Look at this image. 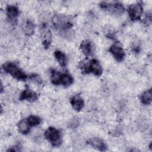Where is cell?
<instances>
[{"instance_id":"obj_2","label":"cell","mask_w":152,"mask_h":152,"mask_svg":"<svg viewBox=\"0 0 152 152\" xmlns=\"http://www.w3.org/2000/svg\"><path fill=\"white\" fill-rule=\"evenodd\" d=\"M50 81L54 85H62L68 87L71 85L74 81L72 75L67 72L61 73L54 69L50 70Z\"/></svg>"},{"instance_id":"obj_16","label":"cell","mask_w":152,"mask_h":152,"mask_svg":"<svg viewBox=\"0 0 152 152\" xmlns=\"http://www.w3.org/2000/svg\"><path fill=\"white\" fill-rule=\"evenodd\" d=\"M54 56L61 66L65 67L66 65L67 57L63 52L61 50H56L54 52Z\"/></svg>"},{"instance_id":"obj_8","label":"cell","mask_w":152,"mask_h":152,"mask_svg":"<svg viewBox=\"0 0 152 152\" xmlns=\"http://www.w3.org/2000/svg\"><path fill=\"white\" fill-rule=\"evenodd\" d=\"M143 11L142 2H138L131 4L128 7V12L129 18L132 21L140 20Z\"/></svg>"},{"instance_id":"obj_5","label":"cell","mask_w":152,"mask_h":152,"mask_svg":"<svg viewBox=\"0 0 152 152\" xmlns=\"http://www.w3.org/2000/svg\"><path fill=\"white\" fill-rule=\"evenodd\" d=\"M45 137L53 147H59L62 144L61 131L55 127L50 126L45 132Z\"/></svg>"},{"instance_id":"obj_10","label":"cell","mask_w":152,"mask_h":152,"mask_svg":"<svg viewBox=\"0 0 152 152\" xmlns=\"http://www.w3.org/2000/svg\"><path fill=\"white\" fill-rule=\"evenodd\" d=\"M18 8L14 5H9L6 8L7 18L11 24L15 25L17 23V18L19 15Z\"/></svg>"},{"instance_id":"obj_18","label":"cell","mask_w":152,"mask_h":152,"mask_svg":"<svg viewBox=\"0 0 152 152\" xmlns=\"http://www.w3.org/2000/svg\"><path fill=\"white\" fill-rule=\"evenodd\" d=\"M17 127L19 132L23 134H27L30 132V126L25 119L21 120L18 123Z\"/></svg>"},{"instance_id":"obj_4","label":"cell","mask_w":152,"mask_h":152,"mask_svg":"<svg viewBox=\"0 0 152 152\" xmlns=\"http://www.w3.org/2000/svg\"><path fill=\"white\" fill-rule=\"evenodd\" d=\"M2 67L5 72L8 73L18 80L25 81L27 78V75L26 73L14 62H7L3 64Z\"/></svg>"},{"instance_id":"obj_12","label":"cell","mask_w":152,"mask_h":152,"mask_svg":"<svg viewBox=\"0 0 152 152\" xmlns=\"http://www.w3.org/2000/svg\"><path fill=\"white\" fill-rule=\"evenodd\" d=\"M80 49L83 53L86 56H90L93 53V45L92 42L88 39L84 40L81 43Z\"/></svg>"},{"instance_id":"obj_22","label":"cell","mask_w":152,"mask_h":152,"mask_svg":"<svg viewBox=\"0 0 152 152\" xmlns=\"http://www.w3.org/2000/svg\"><path fill=\"white\" fill-rule=\"evenodd\" d=\"M21 151V147L20 146V144L15 145L14 146L7 150V151Z\"/></svg>"},{"instance_id":"obj_7","label":"cell","mask_w":152,"mask_h":152,"mask_svg":"<svg viewBox=\"0 0 152 152\" xmlns=\"http://www.w3.org/2000/svg\"><path fill=\"white\" fill-rule=\"evenodd\" d=\"M40 39L43 46L48 49L52 42V33L46 23H42L40 27Z\"/></svg>"},{"instance_id":"obj_15","label":"cell","mask_w":152,"mask_h":152,"mask_svg":"<svg viewBox=\"0 0 152 152\" xmlns=\"http://www.w3.org/2000/svg\"><path fill=\"white\" fill-rule=\"evenodd\" d=\"M22 28L25 34L31 36L34 34L35 26L30 19H26L22 24Z\"/></svg>"},{"instance_id":"obj_6","label":"cell","mask_w":152,"mask_h":152,"mask_svg":"<svg viewBox=\"0 0 152 152\" xmlns=\"http://www.w3.org/2000/svg\"><path fill=\"white\" fill-rule=\"evenodd\" d=\"M100 7L105 11H107L112 14L121 15L124 11L125 8L122 3L120 2H101L99 4Z\"/></svg>"},{"instance_id":"obj_9","label":"cell","mask_w":152,"mask_h":152,"mask_svg":"<svg viewBox=\"0 0 152 152\" xmlns=\"http://www.w3.org/2000/svg\"><path fill=\"white\" fill-rule=\"evenodd\" d=\"M109 51L118 62H121L124 60L125 53L122 47L119 44L114 43L111 45L109 49Z\"/></svg>"},{"instance_id":"obj_14","label":"cell","mask_w":152,"mask_h":152,"mask_svg":"<svg viewBox=\"0 0 152 152\" xmlns=\"http://www.w3.org/2000/svg\"><path fill=\"white\" fill-rule=\"evenodd\" d=\"M70 103L72 107L77 111H80L84 106L83 99L78 95H75L71 97Z\"/></svg>"},{"instance_id":"obj_1","label":"cell","mask_w":152,"mask_h":152,"mask_svg":"<svg viewBox=\"0 0 152 152\" xmlns=\"http://www.w3.org/2000/svg\"><path fill=\"white\" fill-rule=\"evenodd\" d=\"M54 27L64 37H71L73 21L70 16L64 14H55L52 20Z\"/></svg>"},{"instance_id":"obj_19","label":"cell","mask_w":152,"mask_h":152,"mask_svg":"<svg viewBox=\"0 0 152 152\" xmlns=\"http://www.w3.org/2000/svg\"><path fill=\"white\" fill-rule=\"evenodd\" d=\"M28 124L30 126H36L39 125L41 122L42 119L40 118H39L37 116L35 115H30L29 116L27 119H26Z\"/></svg>"},{"instance_id":"obj_13","label":"cell","mask_w":152,"mask_h":152,"mask_svg":"<svg viewBox=\"0 0 152 152\" xmlns=\"http://www.w3.org/2000/svg\"><path fill=\"white\" fill-rule=\"evenodd\" d=\"M37 99V95L34 91L30 89L23 90L20 94V99L21 100H27L29 102H34Z\"/></svg>"},{"instance_id":"obj_17","label":"cell","mask_w":152,"mask_h":152,"mask_svg":"<svg viewBox=\"0 0 152 152\" xmlns=\"http://www.w3.org/2000/svg\"><path fill=\"white\" fill-rule=\"evenodd\" d=\"M152 99V91L150 88L144 91L140 96V100L141 103L145 105H148L151 103Z\"/></svg>"},{"instance_id":"obj_11","label":"cell","mask_w":152,"mask_h":152,"mask_svg":"<svg viewBox=\"0 0 152 152\" xmlns=\"http://www.w3.org/2000/svg\"><path fill=\"white\" fill-rule=\"evenodd\" d=\"M87 144L93 148L102 151L107 150V147L105 142L101 138L97 137H93L87 141Z\"/></svg>"},{"instance_id":"obj_3","label":"cell","mask_w":152,"mask_h":152,"mask_svg":"<svg viewBox=\"0 0 152 152\" xmlns=\"http://www.w3.org/2000/svg\"><path fill=\"white\" fill-rule=\"evenodd\" d=\"M79 67L84 74L92 73L96 76H100L103 72L102 65L96 59H91L88 62H81Z\"/></svg>"},{"instance_id":"obj_20","label":"cell","mask_w":152,"mask_h":152,"mask_svg":"<svg viewBox=\"0 0 152 152\" xmlns=\"http://www.w3.org/2000/svg\"><path fill=\"white\" fill-rule=\"evenodd\" d=\"M106 36L109 39H115V33L114 30L112 28H107L106 31Z\"/></svg>"},{"instance_id":"obj_21","label":"cell","mask_w":152,"mask_h":152,"mask_svg":"<svg viewBox=\"0 0 152 152\" xmlns=\"http://www.w3.org/2000/svg\"><path fill=\"white\" fill-rule=\"evenodd\" d=\"M30 79L31 80H33V81L34 82H36L38 84H40L42 83V79L40 78V77L38 75H36V74H32L30 75Z\"/></svg>"}]
</instances>
